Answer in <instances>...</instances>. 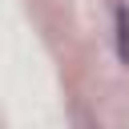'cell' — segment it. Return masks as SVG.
<instances>
[{"instance_id": "obj_1", "label": "cell", "mask_w": 129, "mask_h": 129, "mask_svg": "<svg viewBox=\"0 0 129 129\" xmlns=\"http://www.w3.org/2000/svg\"><path fill=\"white\" fill-rule=\"evenodd\" d=\"M117 24H121V60H129V16L117 12Z\"/></svg>"}]
</instances>
